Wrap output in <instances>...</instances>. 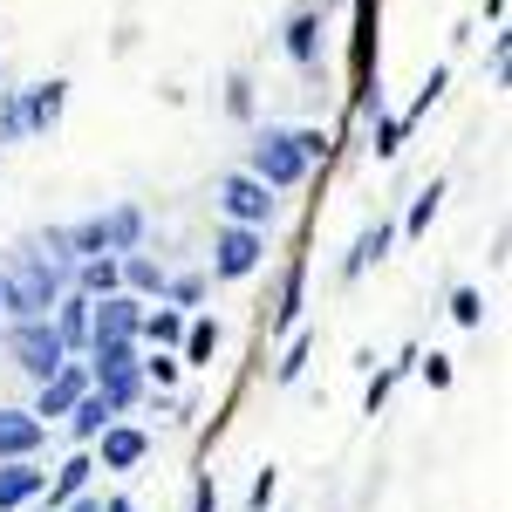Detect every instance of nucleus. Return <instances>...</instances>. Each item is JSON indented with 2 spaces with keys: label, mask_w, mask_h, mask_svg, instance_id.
Listing matches in <instances>:
<instances>
[{
  "label": "nucleus",
  "mask_w": 512,
  "mask_h": 512,
  "mask_svg": "<svg viewBox=\"0 0 512 512\" xmlns=\"http://www.w3.org/2000/svg\"><path fill=\"white\" fill-rule=\"evenodd\" d=\"M62 287H69V267L55 260V253H14L7 267H0V315L7 321H28V315H48L55 301H62Z\"/></svg>",
  "instance_id": "f257e3e1"
},
{
  "label": "nucleus",
  "mask_w": 512,
  "mask_h": 512,
  "mask_svg": "<svg viewBox=\"0 0 512 512\" xmlns=\"http://www.w3.org/2000/svg\"><path fill=\"white\" fill-rule=\"evenodd\" d=\"M55 233H62V246H69L76 260H89V253H130V246H144L151 219H144V205H137V198H117L110 212H89V219L55 226Z\"/></svg>",
  "instance_id": "f03ea898"
},
{
  "label": "nucleus",
  "mask_w": 512,
  "mask_h": 512,
  "mask_svg": "<svg viewBox=\"0 0 512 512\" xmlns=\"http://www.w3.org/2000/svg\"><path fill=\"white\" fill-rule=\"evenodd\" d=\"M246 171H253L267 192H294L315 164L294 151V130H287V123H260V137H253V151H246Z\"/></svg>",
  "instance_id": "7ed1b4c3"
},
{
  "label": "nucleus",
  "mask_w": 512,
  "mask_h": 512,
  "mask_svg": "<svg viewBox=\"0 0 512 512\" xmlns=\"http://www.w3.org/2000/svg\"><path fill=\"white\" fill-rule=\"evenodd\" d=\"M7 355H14V369H28V376H55L62 362H69V349H62V335L48 328V315H28V321H7Z\"/></svg>",
  "instance_id": "20e7f679"
},
{
  "label": "nucleus",
  "mask_w": 512,
  "mask_h": 512,
  "mask_svg": "<svg viewBox=\"0 0 512 512\" xmlns=\"http://www.w3.org/2000/svg\"><path fill=\"white\" fill-rule=\"evenodd\" d=\"M260 260H267V226L219 219V233H212V280H246V274H260Z\"/></svg>",
  "instance_id": "39448f33"
},
{
  "label": "nucleus",
  "mask_w": 512,
  "mask_h": 512,
  "mask_svg": "<svg viewBox=\"0 0 512 512\" xmlns=\"http://www.w3.org/2000/svg\"><path fill=\"white\" fill-rule=\"evenodd\" d=\"M280 198L253 178V171H226L219 178V219H233V226H274Z\"/></svg>",
  "instance_id": "423d86ee"
},
{
  "label": "nucleus",
  "mask_w": 512,
  "mask_h": 512,
  "mask_svg": "<svg viewBox=\"0 0 512 512\" xmlns=\"http://www.w3.org/2000/svg\"><path fill=\"white\" fill-rule=\"evenodd\" d=\"M89 458H96V472H137V465L151 458V431H137V424H103L96 444H89Z\"/></svg>",
  "instance_id": "0eeeda50"
},
{
  "label": "nucleus",
  "mask_w": 512,
  "mask_h": 512,
  "mask_svg": "<svg viewBox=\"0 0 512 512\" xmlns=\"http://www.w3.org/2000/svg\"><path fill=\"white\" fill-rule=\"evenodd\" d=\"M137 321H144V301L117 287V294L89 301V342H137Z\"/></svg>",
  "instance_id": "6e6552de"
},
{
  "label": "nucleus",
  "mask_w": 512,
  "mask_h": 512,
  "mask_svg": "<svg viewBox=\"0 0 512 512\" xmlns=\"http://www.w3.org/2000/svg\"><path fill=\"white\" fill-rule=\"evenodd\" d=\"M82 390H89V362H76V355H69V362H62L55 376H41V390H35V417H41V424L69 417Z\"/></svg>",
  "instance_id": "1a4fd4ad"
},
{
  "label": "nucleus",
  "mask_w": 512,
  "mask_h": 512,
  "mask_svg": "<svg viewBox=\"0 0 512 512\" xmlns=\"http://www.w3.org/2000/svg\"><path fill=\"white\" fill-rule=\"evenodd\" d=\"M41 492H48V465L41 458H0V512L41 506Z\"/></svg>",
  "instance_id": "9d476101"
},
{
  "label": "nucleus",
  "mask_w": 512,
  "mask_h": 512,
  "mask_svg": "<svg viewBox=\"0 0 512 512\" xmlns=\"http://www.w3.org/2000/svg\"><path fill=\"white\" fill-rule=\"evenodd\" d=\"M62 110H69V82H62V76L28 82V89H21V123H28V137H48V130L62 123Z\"/></svg>",
  "instance_id": "9b49d317"
},
{
  "label": "nucleus",
  "mask_w": 512,
  "mask_h": 512,
  "mask_svg": "<svg viewBox=\"0 0 512 512\" xmlns=\"http://www.w3.org/2000/svg\"><path fill=\"white\" fill-rule=\"evenodd\" d=\"M48 444V424L35 410H0V458H41Z\"/></svg>",
  "instance_id": "f8f14e48"
},
{
  "label": "nucleus",
  "mask_w": 512,
  "mask_h": 512,
  "mask_svg": "<svg viewBox=\"0 0 512 512\" xmlns=\"http://www.w3.org/2000/svg\"><path fill=\"white\" fill-rule=\"evenodd\" d=\"M89 472H96V458H89V444H76V451L48 472V492H41V499H48V512H62L76 492H89Z\"/></svg>",
  "instance_id": "ddd939ff"
},
{
  "label": "nucleus",
  "mask_w": 512,
  "mask_h": 512,
  "mask_svg": "<svg viewBox=\"0 0 512 512\" xmlns=\"http://www.w3.org/2000/svg\"><path fill=\"white\" fill-rule=\"evenodd\" d=\"M117 280H123V294H137V301H164V260H151L144 246L117 253Z\"/></svg>",
  "instance_id": "4468645a"
},
{
  "label": "nucleus",
  "mask_w": 512,
  "mask_h": 512,
  "mask_svg": "<svg viewBox=\"0 0 512 512\" xmlns=\"http://www.w3.org/2000/svg\"><path fill=\"white\" fill-rule=\"evenodd\" d=\"M48 328L62 335V349H69V355H82V349H89V294L62 287V301L48 308Z\"/></svg>",
  "instance_id": "2eb2a0df"
},
{
  "label": "nucleus",
  "mask_w": 512,
  "mask_h": 512,
  "mask_svg": "<svg viewBox=\"0 0 512 512\" xmlns=\"http://www.w3.org/2000/svg\"><path fill=\"white\" fill-rule=\"evenodd\" d=\"M301 315H308V260L294 253L287 260V280H280V301H274V335H294Z\"/></svg>",
  "instance_id": "dca6fc26"
},
{
  "label": "nucleus",
  "mask_w": 512,
  "mask_h": 512,
  "mask_svg": "<svg viewBox=\"0 0 512 512\" xmlns=\"http://www.w3.org/2000/svg\"><path fill=\"white\" fill-rule=\"evenodd\" d=\"M280 48H287L294 69H315V62H321V14H315V7H301V14L280 28Z\"/></svg>",
  "instance_id": "f3484780"
},
{
  "label": "nucleus",
  "mask_w": 512,
  "mask_h": 512,
  "mask_svg": "<svg viewBox=\"0 0 512 512\" xmlns=\"http://www.w3.org/2000/svg\"><path fill=\"white\" fill-rule=\"evenodd\" d=\"M137 342H144V349H178V342H185V308H171V301L144 308V321H137Z\"/></svg>",
  "instance_id": "a211bd4d"
},
{
  "label": "nucleus",
  "mask_w": 512,
  "mask_h": 512,
  "mask_svg": "<svg viewBox=\"0 0 512 512\" xmlns=\"http://www.w3.org/2000/svg\"><path fill=\"white\" fill-rule=\"evenodd\" d=\"M390 246H396V219H376L369 233L355 239V253L342 260V280H362L369 267H376V260H383V253H390Z\"/></svg>",
  "instance_id": "6ab92c4d"
},
{
  "label": "nucleus",
  "mask_w": 512,
  "mask_h": 512,
  "mask_svg": "<svg viewBox=\"0 0 512 512\" xmlns=\"http://www.w3.org/2000/svg\"><path fill=\"white\" fill-rule=\"evenodd\" d=\"M219 355V321L212 315H185V342H178V362L185 369H205Z\"/></svg>",
  "instance_id": "aec40b11"
},
{
  "label": "nucleus",
  "mask_w": 512,
  "mask_h": 512,
  "mask_svg": "<svg viewBox=\"0 0 512 512\" xmlns=\"http://www.w3.org/2000/svg\"><path fill=\"white\" fill-rule=\"evenodd\" d=\"M410 369H417V349H403L390 369H376V376H369V390H362V417H383V403L396 396V383H403Z\"/></svg>",
  "instance_id": "412c9836"
},
{
  "label": "nucleus",
  "mask_w": 512,
  "mask_h": 512,
  "mask_svg": "<svg viewBox=\"0 0 512 512\" xmlns=\"http://www.w3.org/2000/svg\"><path fill=\"white\" fill-rule=\"evenodd\" d=\"M103 424H117V410H110V403L96 396V383H89V390L76 396V410H69V437H76V444H96Z\"/></svg>",
  "instance_id": "4be33fe9"
},
{
  "label": "nucleus",
  "mask_w": 512,
  "mask_h": 512,
  "mask_svg": "<svg viewBox=\"0 0 512 512\" xmlns=\"http://www.w3.org/2000/svg\"><path fill=\"white\" fill-rule=\"evenodd\" d=\"M308 355H315V328L301 321V328L287 335V349H280V362H274V383H280V390H294V383L308 376Z\"/></svg>",
  "instance_id": "5701e85b"
},
{
  "label": "nucleus",
  "mask_w": 512,
  "mask_h": 512,
  "mask_svg": "<svg viewBox=\"0 0 512 512\" xmlns=\"http://www.w3.org/2000/svg\"><path fill=\"white\" fill-rule=\"evenodd\" d=\"M96 396L117 410V417H130L137 403H144V369H123V376H96Z\"/></svg>",
  "instance_id": "b1692460"
},
{
  "label": "nucleus",
  "mask_w": 512,
  "mask_h": 512,
  "mask_svg": "<svg viewBox=\"0 0 512 512\" xmlns=\"http://www.w3.org/2000/svg\"><path fill=\"white\" fill-rule=\"evenodd\" d=\"M437 212H444V178H431V185H424V192L410 198V212H403V226H396V233L424 239V233H431V219H437Z\"/></svg>",
  "instance_id": "393cba45"
},
{
  "label": "nucleus",
  "mask_w": 512,
  "mask_h": 512,
  "mask_svg": "<svg viewBox=\"0 0 512 512\" xmlns=\"http://www.w3.org/2000/svg\"><path fill=\"white\" fill-rule=\"evenodd\" d=\"M137 369H144V390H178V376H185L178 349H137Z\"/></svg>",
  "instance_id": "a878e982"
},
{
  "label": "nucleus",
  "mask_w": 512,
  "mask_h": 512,
  "mask_svg": "<svg viewBox=\"0 0 512 512\" xmlns=\"http://www.w3.org/2000/svg\"><path fill=\"white\" fill-rule=\"evenodd\" d=\"M444 89H451V62H437L431 76H424V89L410 96V110H403V123H417V117H431L437 103H444Z\"/></svg>",
  "instance_id": "bb28decb"
},
{
  "label": "nucleus",
  "mask_w": 512,
  "mask_h": 512,
  "mask_svg": "<svg viewBox=\"0 0 512 512\" xmlns=\"http://www.w3.org/2000/svg\"><path fill=\"white\" fill-rule=\"evenodd\" d=\"M369 130H376V158H396L403 137H410V123L396 117V110H369Z\"/></svg>",
  "instance_id": "cd10ccee"
},
{
  "label": "nucleus",
  "mask_w": 512,
  "mask_h": 512,
  "mask_svg": "<svg viewBox=\"0 0 512 512\" xmlns=\"http://www.w3.org/2000/svg\"><path fill=\"white\" fill-rule=\"evenodd\" d=\"M164 301L185 308V315H198V301H205V274H164Z\"/></svg>",
  "instance_id": "c85d7f7f"
},
{
  "label": "nucleus",
  "mask_w": 512,
  "mask_h": 512,
  "mask_svg": "<svg viewBox=\"0 0 512 512\" xmlns=\"http://www.w3.org/2000/svg\"><path fill=\"white\" fill-rule=\"evenodd\" d=\"M451 321L458 328H485V294L478 287H451Z\"/></svg>",
  "instance_id": "c756f323"
},
{
  "label": "nucleus",
  "mask_w": 512,
  "mask_h": 512,
  "mask_svg": "<svg viewBox=\"0 0 512 512\" xmlns=\"http://www.w3.org/2000/svg\"><path fill=\"white\" fill-rule=\"evenodd\" d=\"M294 151H301L308 164H328V158H335V137L315 130V123H301V130H294Z\"/></svg>",
  "instance_id": "7c9ffc66"
},
{
  "label": "nucleus",
  "mask_w": 512,
  "mask_h": 512,
  "mask_svg": "<svg viewBox=\"0 0 512 512\" xmlns=\"http://www.w3.org/2000/svg\"><path fill=\"white\" fill-rule=\"evenodd\" d=\"M28 123H21V89H0V144H21Z\"/></svg>",
  "instance_id": "2f4dec72"
},
{
  "label": "nucleus",
  "mask_w": 512,
  "mask_h": 512,
  "mask_svg": "<svg viewBox=\"0 0 512 512\" xmlns=\"http://www.w3.org/2000/svg\"><path fill=\"white\" fill-rule=\"evenodd\" d=\"M253 110H260V103H253V82L233 76V82H226V117H233V123H253Z\"/></svg>",
  "instance_id": "473e14b6"
},
{
  "label": "nucleus",
  "mask_w": 512,
  "mask_h": 512,
  "mask_svg": "<svg viewBox=\"0 0 512 512\" xmlns=\"http://www.w3.org/2000/svg\"><path fill=\"white\" fill-rule=\"evenodd\" d=\"M417 376H424V383H431V390H451V383H458V369H451V355H417Z\"/></svg>",
  "instance_id": "72a5a7b5"
},
{
  "label": "nucleus",
  "mask_w": 512,
  "mask_h": 512,
  "mask_svg": "<svg viewBox=\"0 0 512 512\" xmlns=\"http://www.w3.org/2000/svg\"><path fill=\"white\" fill-rule=\"evenodd\" d=\"M274 499H280V472L267 465V472L253 478V492H246V512H274Z\"/></svg>",
  "instance_id": "f704fd0d"
},
{
  "label": "nucleus",
  "mask_w": 512,
  "mask_h": 512,
  "mask_svg": "<svg viewBox=\"0 0 512 512\" xmlns=\"http://www.w3.org/2000/svg\"><path fill=\"white\" fill-rule=\"evenodd\" d=\"M192 512H219V478H212V472H198V485H192Z\"/></svg>",
  "instance_id": "c9c22d12"
},
{
  "label": "nucleus",
  "mask_w": 512,
  "mask_h": 512,
  "mask_svg": "<svg viewBox=\"0 0 512 512\" xmlns=\"http://www.w3.org/2000/svg\"><path fill=\"white\" fill-rule=\"evenodd\" d=\"M512 76V41H506V28L492 35V82H506Z\"/></svg>",
  "instance_id": "e433bc0d"
},
{
  "label": "nucleus",
  "mask_w": 512,
  "mask_h": 512,
  "mask_svg": "<svg viewBox=\"0 0 512 512\" xmlns=\"http://www.w3.org/2000/svg\"><path fill=\"white\" fill-rule=\"evenodd\" d=\"M506 7H512V0H485V21H492V28H506Z\"/></svg>",
  "instance_id": "4c0bfd02"
},
{
  "label": "nucleus",
  "mask_w": 512,
  "mask_h": 512,
  "mask_svg": "<svg viewBox=\"0 0 512 512\" xmlns=\"http://www.w3.org/2000/svg\"><path fill=\"white\" fill-rule=\"evenodd\" d=\"M103 512H137V499H123V492H110V499H103Z\"/></svg>",
  "instance_id": "58836bf2"
}]
</instances>
